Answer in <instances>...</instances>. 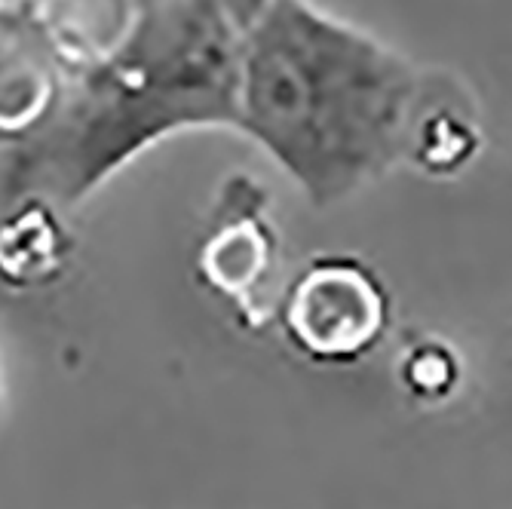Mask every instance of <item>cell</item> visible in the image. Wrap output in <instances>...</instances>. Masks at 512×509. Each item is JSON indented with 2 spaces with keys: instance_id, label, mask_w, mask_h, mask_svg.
Masks as SVG:
<instances>
[{
  "instance_id": "6da1fadb",
  "label": "cell",
  "mask_w": 512,
  "mask_h": 509,
  "mask_svg": "<svg viewBox=\"0 0 512 509\" xmlns=\"http://www.w3.org/2000/svg\"><path fill=\"white\" fill-rule=\"evenodd\" d=\"M240 46L237 132L313 209H332L405 160L424 74L304 0H261Z\"/></svg>"
},
{
  "instance_id": "7a4b0ae2",
  "label": "cell",
  "mask_w": 512,
  "mask_h": 509,
  "mask_svg": "<svg viewBox=\"0 0 512 509\" xmlns=\"http://www.w3.org/2000/svg\"><path fill=\"white\" fill-rule=\"evenodd\" d=\"M138 40L83 71L25 135L7 175L13 197L74 209L163 138L200 129H237L240 46L221 10L188 0L154 13Z\"/></svg>"
},
{
  "instance_id": "3957f363",
  "label": "cell",
  "mask_w": 512,
  "mask_h": 509,
  "mask_svg": "<svg viewBox=\"0 0 512 509\" xmlns=\"http://www.w3.org/2000/svg\"><path fill=\"white\" fill-rule=\"evenodd\" d=\"M273 319L301 359L353 365L387 341L393 298L368 261L344 252L313 255L279 295Z\"/></svg>"
},
{
  "instance_id": "277c9868",
  "label": "cell",
  "mask_w": 512,
  "mask_h": 509,
  "mask_svg": "<svg viewBox=\"0 0 512 509\" xmlns=\"http://www.w3.org/2000/svg\"><path fill=\"white\" fill-rule=\"evenodd\" d=\"M258 188L261 184L243 175L227 181L215 221L197 255L200 280L252 329L261 326V316L267 313L258 292L270 283L279 255L276 230L264 215V197Z\"/></svg>"
},
{
  "instance_id": "5b68a950",
  "label": "cell",
  "mask_w": 512,
  "mask_h": 509,
  "mask_svg": "<svg viewBox=\"0 0 512 509\" xmlns=\"http://www.w3.org/2000/svg\"><path fill=\"white\" fill-rule=\"evenodd\" d=\"M74 243L59 209L25 197L16 212L0 218V286L46 289L65 273Z\"/></svg>"
},
{
  "instance_id": "8992f818",
  "label": "cell",
  "mask_w": 512,
  "mask_h": 509,
  "mask_svg": "<svg viewBox=\"0 0 512 509\" xmlns=\"http://www.w3.org/2000/svg\"><path fill=\"white\" fill-rule=\"evenodd\" d=\"M56 99V65L25 40H0V132H10L22 142L50 117Z\"/></svg>"
},
{
  "instance_id": "52a82bcc",
  "label": "cell",
  "mask_w": 512,
  "mask_h": 509,
  "mask_svg": "<svg viewBox=\"0 0 512 509\" xmlns=\"http://www.w3.org/2000/svg\"><path fill=\"white\" fill-rule=\"evenodd\" d=\"M479 145L482 135L473 105L433 96L417 114L405 160L430 175H454L463 166H470V160L479 154Z\"/></svg>"
},
{
  "instance_id": "ba28073f",
  "label": "cell",
  "mask_w": 512,
  "mask_h": 509,
  "mask_svg": "<svg viewBox=\"0 0 512 509\" xmlns=\"http://www.w3.org/2000/svg\"><path fill=\"white\" fill-rule=\"evenodd\" d=\"M399 384L402 390L421 405H442L445 399H451L463 381V365L457 350L436 338V335H424L417 338L402 362H399Z\"/></svg>"
},
{
  "instance_id": "9c48e42d",
  "label": "cell",
  "mask_w": 512,
  "mask_h": 509,
  "mask_svg": "<svg viewBox=\"0 0 512 509\" xmlns=\"http://www.w3.org/2000/svg\"><path fill=\"white\" fill-rule=\"evenodd\" d=\"M7 408V381H4V365H0V418H4Z\"/></svg>"
},
{
  "instance_id": "30bf717a",
  "label": "cell",
  "mask_w": 512,
  "mask_h": 509,
  "mask_svg": "<svg viewBox=\"0 0 512 509\" xmlns=\"http://www.w3.org/2000/svg\"><path fill=\"white\" fill-rule=\"evenodd\" d=\"M4 4H10V0H0V7H4Z\"/></svg>"
}]
</instances>
